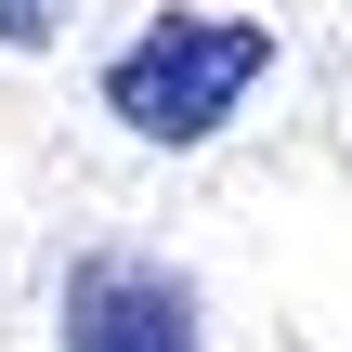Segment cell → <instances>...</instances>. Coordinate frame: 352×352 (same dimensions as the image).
Instances as JSON below:
<instances>
[{
  "mask_svg": "<svg viewBox=\"0 0 352 352\" xmlns=\"http://www.w3.org/2000/svg\"><path fill=\"white\" fill-rule=\"evenodd\" d=\"M52 314H65V352H196V287L131 248H78Z\"/></svg>",
  "mask_w": 352,
  "mask_h": 352,
  "instance_id": "2",
  "label": "cell"
},
{
  "mask_svg": "<svg viewBox=\"0 0 352 352\" xmlns=\"http://www.w3.org/2000/svg\"><path fill=\"white\" fill-rule=\"evenodd\" d=\"M274 65L261 13H157L118 65H104V118H131L144 144H209Z\"/></svg>",
  "mask_w": 352,
  "mask_h": 352,
  "instance_id": "1",
  "label": "cell"
},
{
  "mask_svg": "<svg viewBox=\"0 0 352 352\" xmlns=\"http://www.w3.org/2000/svg\"><path fill=\"white\" fill-rule=\"evenodd\" d=\"M52 26H65V0H0V39H13V52H39Z\"/></svg>",
  "mask_w": 352,
  "mask_h": 352,
  "instance_id": "3",
  "label": "cell"
}]
</instances>
